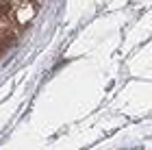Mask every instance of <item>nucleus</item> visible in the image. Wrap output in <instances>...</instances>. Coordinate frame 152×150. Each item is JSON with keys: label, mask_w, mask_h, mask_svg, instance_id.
Returning <instances> with one entry per match:
<instances>
[{"label": "nucleus", "mask_w": 152, "mask_h": 150, "mask_svg": "<svg viewBox=\"0 0 152 150\" xmlns=\"http://www.w3.org/2000/svg\"><path fill=\"white\" fill-rule=\"evenodd\" d=\"M9 9H11V2H9V0H0V15H4Z\"/></svg>", "instance_id": "1"}]
</instances>
